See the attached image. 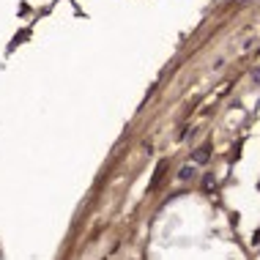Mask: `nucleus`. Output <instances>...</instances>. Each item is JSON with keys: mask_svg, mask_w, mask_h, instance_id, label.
<instances>
[{"mask_svg": "<svg viewBox=\"0 0 260 260\" xmlns=\"http://www.w3.org/2000/svg\"><path fill=\"white\" fill-rule=\"evenodd\" d=\"M208 159H211V148H208V145H200V148L192 153V161H194V165H206Z\"/></svg>", "mask_w": 260, "mask_h": 260, "instance_id": "1", "label": "nucleus"}, {"mask_svg": "<svg viewBox=\"0 0 260 260\" xmlns=\"http://www.w3.org/2000/svg\"><path fill=\"white\" fill-rule=\"evenodd\" d=\"M194 175H198V165H194V161H192V165H184L178 170V178L181 181H189V178H194Z\"/></svg>", "mask_w": 260, "mask_h": 260, "instance_id": "2", "label": "nucleus"}, {"mask_svg": "<svg viewBox=\"0 0 260 260\" xmlns=\"http://www.w3.org/2000/svg\"><path fill=\"white\" fill-rule=\"evenodd\" d=\"M252 244H255V247H257V244H260V230H257V233H255V238H252Z\"/></svg>", "mask_w": 260, "mask_h": 260, "instance_id": "3", "label": "nucleus"}]
</instances>
